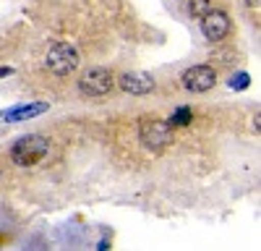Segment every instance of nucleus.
Returning a JSON list of instances; mask_svg holds the SVG:
<instances>
[{
	"mask_svg": "<svg viewBox=\"0 0 261 251\" xmlns=\"http://www.w3.org/2000/svg\"><path fill=\"white\" fill-rule=\"evenodd\" d=\"M113 73L107 71V68H92V71H86L79 81V89L81 94L86 97H102L113 89Z\"/></svg>",
	"mask_w": 261,
	"mask_h": 251,
	"instance_id": "20e7f679",
	"label": "nucleus"
},
{
	"mask_svg": "<svg viewBox=\"0 0 261 251\" xmlns=\"http://www.w3.org/2000/svg\"><path fill=\"white\" fill-rule=\"evenodd\" d=\"M191 118H193V115H191V110H188V108H178L175 113H172V118H170L167 123H170V126H188V123H191Z\"/></svg>",
	"mask_w": 261,
	"mask_h": 251,
	"instance_id": "9d476101",
	"label": "nucleus"
},
{
	"mask_svg": "<svg viewBox=\"0 0 261 251\" xmlns=\"http://www.w3.org/2000/svg\"><path fill=\"white\" fill-rule=\"evenodd\" d=\"M47 110V102H37V105H24V108H13L6 113L8 120H24V118H34L39 113H45Z\"/></svg>",
	"mask_w": 261,
	"mask_h": 251,
	"instance_id": "6e6552de",
	"label": "nucleus"
},
{
	"mask_svg": "<svg viewBox=\"0 0 261 251\" xmlns=\"http://www.w3.org/2000/svg\"><path fill=\"white\" fill-rule=\"evenodd\" d=\"M214 81H217V73L209 66H193L183 73V87L188 92H206L214 87Z\"/></svg>",
	"mask_w": 261,
	"mask_h": 251,
	"instance_id": "39448f33",
	"label": "nucleus"
},
{
	"mask_svg": "<svg viewBox=\"0 0 261 251\" xmlns=\"http://www.w3.org/2000/svg\"><path fill=\"white\" fill-rule=\"evenodd\" d=\"M50 149V141L45 136H39V134H29V136H21L16 144H13V149H11V160L21 167H29V165H37L42 157L47 155Z\"/></svg>",
	"mask_w": 261,
	"mask_h": 251,
	"instance_id": "f257e3e1",
	"label": "nucleus"
},
{
	"mask_svg": "<svg viewBox=\"0 0 261 251\" xmlns=\"http://www.w3.org/2000/svg\"><path fill=\"white\" fill-rule=\"evenodd\" d=\"M230 87H232V89H246V87H248V73H238V76H232Z\"/></svg>",
	"mask_w": 261,
	"mask_h": 251,
	"instance_id": "9b49d317",
	"label": "nucleus"
},
{
	"mask_svg": "<svg viewBox=\"0 0 261 251\" xmlns=\"http://www.w3.org/2000/svg\"><path fill=\"white\" fill-rule=\"evenodd\" d=\"M45 66L58 73V76H68L79 68V53L68 45V42H58V45H53L47 50V60H45Z\"/></svg>",
	"mask_w": 261,
	"mask_h": 251,
	"instance_id": "7ed1b4c3",
	"label": "nucleus"
},
{
	"mask_svg": "<svg viewBox=\"0 0 261 251\" xmlns=\"http://www.w3.org/2000/svg\"><path fill=\"white\" fill-rule=\"evenodd\" d=\"M8 73H13L11 68H0V76H8Z\"/></svg>",
	"mask_w": 261,
	"mask_h": 251,
	"instance_id": "f8f14e48",
	"label": "nucleus"
},
{
	"mask_svg": "<svg viewBox=\"0 0 261 251\" xmlns=\"http://www.w3.org/2000/svg\"><path fill=\"white\" fill-rule=\"evenodd\" d=\"M201 32L206 39L217 42V39H222L227 32H230V18L222 13V11H206L201 16Z\"/></svg>",
	"mask_w": 261,
	"mask_h": 251,
	"instance_id": "423d86ee",
	"label": "nucleus"
},
{
	"mask_svg": "<svg viewBox=\"0 0 261 251\" xmlns=\"http://www.w3.org/2000/svg\"><path fill=\"white\" fill-rule=\"evenodd\" d=\"M120 89L128 94H149L154 89V79L144 71H130L120 76Z\"/></svg>",
	"mask_w": 261,
	"mask_h": 251,
	"instance_id": "0eeeda50",
	"label": "nucleus"
},
{
	"mask_svg": "<svg viewBox=\"0 0 261 251\" xmlns=\"http://www.w3.org/2000/svg\"><path fill=\"white\" fill-rule=\"evenodd\" d=\"M183 8L191 16H204L209 11V0H183Z\"/></svg>",
	"mask_w": 261,
	"mask_h": 251,
	"instance_id": "1a4fd4ad",
	"label": "nucleus"
},
{
	"mask_svg": "<svg viewBox=\"0 0 261 251\" xmlns=\"http://www.w3.org/2000/svg\"><path fill=\"white\" fill-rule=\"evenodd\" d=\"M246 3H248L251 8H256V6H258V0H246Z\"/></svg>",
	"mask_w": 261,
	"mask_h": 251,
	"instance_id": "ddd939ff",
	"label": "nucleus"
},
{
	"mask_svg": "<svg viewBox=\"0 0 261 251\" xmlns=\"http://www.w3.org/2000/svg\"><path fill=\"white\" fill-rule=\"evenodd\" d=\"M0 178H3V167H0Z\"/></svg>",
	"mask_w": 261,
	"mask_h": 251,
	"instance_id": "4468645a",
	"label": "nucleus"
},
{
	"mask_svg": "<svg viewBox=\"0 0 261 251\" xmlns=\"http://www.w3.org/2000/svg\"><path fill=\"white\" fill-rule=\"evenodd\" d=\"M139 136H141V144L146 149L162 152L167 144H172V126L167 120H160V118H144Z\"/></svg>",
	"mask_w": 261,
	"mask_h": 251,
	"instance_id": "f03ea898",
	"label": "nucleus"
}]
</instances>
